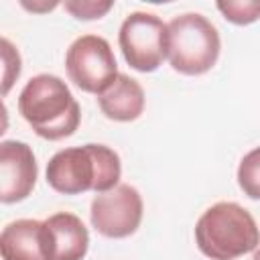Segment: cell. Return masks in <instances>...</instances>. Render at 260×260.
<instances>
[{"label":"cell","mask_w":260,"mask_h":260,"mask_svg":"<svg viewBox=\"0 0 260 260\" xmlns=\"http://www.w3.org/2000/svg\"><path fill=\"white\" fill-rule=\"evenodd\" d=\"M122 162L114 148L106 144H83L55 152L47 162V183L63 195L85 191L106 193L120 185Z\"/></svg>","instance_id":"obj_1"},{"label":"cell","mask_w":260,"mask_h":260,"mask_svg":"<svg viewBox=\"0 0 260 260\" xmlns=\"http://www.w3.org/2000/svg\"><path fill=\"white\" fill-rule=\"evenodd\" d=\"M18 112L35 134L45 140L71 136L81 122V110L71 89L51 73H39L26 81L18 95Z\"/></svg>","instance_id":"obj_2"},{"label":"cell","mask_w":260,"mask_h":260,"mask_svg":"<svg viewBox=\"0 0 260 260\" xmlns=\"http://www.w3.org/2000/svg\"><path fill=\"white\" fill-rule=\"evenodd\" d=\"M195 244L211 260H236L258 248L260 230L246 207L236 201H217L199 215Z\"/></svg>","instance_id":"obj_3"},{"label":"cell","mask_w":260,"mask_h":260,"mask_svg":"<svg viewBox=\"0 0 260 260\" xmlns=\"http://www.w3.org/2000/svg\"><path fill=\"white\" fill-rule=\"evenodd\" d=\"M167 59L183 75H203L219 59L221 39L217 28L199 12L175 16L169 24Z\"/></svg>","instance_id":"obj_4"},{"label":"cell","mask_w":260,"mask_h":260,"mask_svg":"<svg viewBox=\"0 0 260 260\" xmlns=\"http://www.w3.org/2000/svg\"><path fill=\"white\" fill-rule=\"evenodd\" d=\"M118 45L132 69L150 73L167 59L169 28L152 12H130L120 24Z\"/></svg>","instance_id":"obj_5"},{"label":"cell","mask_w":260,"mask_h":260,"mask_svg":"<svg viewBox=\"0 0 260 260\" xmlns=\"http://www.w3.org/2000/svg\"><path fill=\"white\" fill-rule=\"evenodd\" d=\"M65 69L81 91L95 95H100L120 73L110 43L98 35H81L69 45Z\"/></svg>","instance_id":"obj_6"},{"label":"cell","mask_w":260,"mask_h":260,"mask_svg":"<svg viewBox=\"0 0 260 260\" xmlns=\"http://www.w3.org/2000/svg\"><path fill=\"white\" fill-rule=\"evenodd\" d=\"M142 197L138 189L128 183H120L106 193H98L89 207L93 230L114 240L132 236L142 221Z\"/></svg>","instance_id":"obj_7"},{"label":"cell","mask_w":260,"mask_h":260,"mask_svg":"<svg viewBox=\"0 0 260 260\" xmlns=\"http://www.w3.org/2000/svg\"><path fill=\"white\" fill-rule=\"evenodd\" d=\"M37 158L32 148L20 140L0 144V201L18 203L26 199L37 183Z\"/></svg>","instance_id":"obj_8"},{"label":"cell","mask_w":260,"mask_h":260,"mask_svg":"<svg viewBox=\"0 0 260 260\" xmlns=\"http://www.w3.org/2000/svg\"><path fill=\"white\" fill-rule=\"evenodd\" d=\"M43 225L47 260H83L89 248V232L77 215L59 211L47 217Z\"/></svg>","instance_id":"obj_9"},{"label":"cell","mask_w":260,"mask_h":260,"mask_svg":"<svg viewBox=\"0 0 260 260\" xmlns=\"http://www.w3.org/2000/svg\"><path fill=\"white\" fill-rule=\"evenodd\" d=\"M144 89L142 85L126 73L118 77L98 95L102 114L114 122H132L144 112Z\"/></svg>","instance_id":"obj_10"},{"label":"cell","mask_w":260,"mask_h":260,"mask_svg":"<svg viewBox=\"0 0 260 260\" xmlns=\"http://www.w3.org/2000/svg\"><path fill=\"white\" fill-rule=\"evenodd\" d=\"M0 252L4 260H47L43 221L16 219L6 223L0 234Z\"/></svg>","instance_id":"obj_11"},{"label":"cell","mask_w":260,"mask_h":260,"mask_svg":"<svg viewBox=\"0 0 260 260\" xmlns=\"http://www.w3.org/2000/svg\"><path fill=\"white\" fill-rule=\"evenodd\" d=\"M236 177L244 195L260 201V146L252 148L242 156Z\"/></svg>","instance_id":"obj_12"},{"label":"cell","mask_w":260,"mask_h":260,"mask_svg":"<svg viewBox=\"0 0 260 260\" xmlns=\"http://www.w3.org/2000/svg\"><path fill=\"white\" fill-rule=\"evenodd\" d=\"M215 6L228 22L238 26L260 20V2L256 0H228V2H217Z\"/></svg>","instance_id":"obj_13"},{"label":"cell","mask_w":260,"mask_h":260,"mask_svg":"<svg viewBox=\"0 0 260 260\" xmlns=\"http://www.w3.org/2000/svg\"><path fill=\"white\" fill-rule=\"evenodd\" d=\"M65 10L77 20H95L106 16L114 2L112 0H65Z\"/></svg>","instance_id":"obj_14"},{"label":"cell","mask_w":260,"mask_h":260,"mask_svg":"<svg viewBox=\"0 0 260 260\" xmlns=\"http://www.w3.org/2000/svg\"><path fill=\"white\" fill-rule=\"evenodd\" d=\"M2 95H6L20 75V55L6 37L2 39Z\"/></svg>","instance_id":"obj_15"},{"label":"cell","mask_w":260,"mask_h":260,"mask_svg":"<svg viewBox=\"0 0 260 260\" xmlns=\"http://www.w3.org/2000/svg\"><path fill=\"white\" fill-rule=\"evenodd\" d=\"M20 4H22L26 10H32V12H47V10H53L59 2L53 0V2H32V4H30V2H24V0H22Z\"/></svg>","instance_id":"obj_16"},{"label":"cell","mask_w":260,"mask_h":260,"mask_svg":"<svg viewBox=\"0 0 260 260\" xmlns=\"http://www.w3.org/2000/svg\"><path fill=\"white\" fill-rule=\"evenodd\" d=\"M252 260H260V244H258V248L254 250V256H252Z\"/></svg>","instance_id":"obj_17"}]
</instances>
